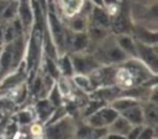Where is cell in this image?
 <instances>
[{
	"label": "cell",
	"instance_id": "cell-27",
	"mask_svg": "<svg viewBox=\"0 0 158 139\" xmlns=\"http://www.w3.org/2000/svg\"><path fill=\"white\" fill-rule=\"evenodd\" d=\"M100 106V103L99 102H93L91 105H90V108H88V111H86V114H90V113H93L98 107Z\"/></svg>",
	"mask_w": 158,
	"mask_h": 139
},
{
	"label": "cell",
	"instance_id": "cell-16",
	"mask_svg": "<svg viewBox=\"0 0 158 139\" xmlns=\"http://www.w3.org/2000/svg\"><path fill=\"white\" fill-rule=\"evenodd\" d=\"M84 25L85 23H84V20L83 18H77V20L73 21V28L74 30H79V31L83 30L84 28Z\"/></svg>",
	"mask_w": 158,
	"mask_h": 139
},
{
	"label": "cell",
	"instance_id": "cell-29",
	"mask_svg": "<svg viewBox=\"0 0 158 139\" xmlns=\"http://www.w3.org/2000/svg\"><path fill=\"white\" fill-rule=\"evenodd\" d=\"M91 34L94 36V38H100V37L104 36V32L100 31V30H93V31H91Z\"/></svg>",
	"mask_w": 158,
	"mask_h": 139
},
{
	"label": "cell",
	"instance_id": "cell-36",
	"mask_svg": "<svg viewBox=\"0 0 158 139\" xmlns=\"http://www.w3.org/2000/svg\"><path fill=\"white\" fill-rule=\"evenodd\" d=\"M1 38H2V30H1V27H0V41H1Z\"/></svg>",
	"mask_w": 158,
	"mask_h": 139
},
{
	"label": "cell",
	"instance_id": "cell-32",
	"mask_svg": "<svg viewBox=\"0 0 158 139\" xmlns=\"http://www.w3.org/2000/svg\"><path fill=\"white\" fill-rule=\"evenodd\" d=\"M41 89V81L40 80H37L36 81V84H35V92H38V90Z\"/></svg>",
	"mask_w": 158,
	"mask_h": 139
},
{
	"label": "cell",
	"instance_id": "cell-15",
	"mask_svg": "<svg viewBox=\"0 0 158 139\" xmlns=\"http://www.w3.org/2000/svg\"><path fill=\"white\" fill-rule=\"evenodd\" d=\"M135 105H136V102H135V101H130V100L118 101V102H116V103H115V106H116L117 108H120V109H125V108H128V107L135 106Z\"/></svg>",
	"mask_w": 158,
	"mask_h": 139
},
{
	"label": "cell",
	"instance_id": "cell-31",
	"mask_svg": "<svg viewBox=\"0 0 158 139\" xmlns=\"http://www.w3.org/2000/svg\"><path fill=\"white\" fill-rule=\"evenodd\" d=\"M6 5H7V2H6V1L0 0V12H2V11L6 9Z\"/></svg>",
	"mask_w": 158,
	"mask_h": 139
},
{
	"label": "cell",
	"instance_id": "cell-10",
	"mask_svg": "<svg viewBox=\"0 0 158 139\" xmlns=\"http://www.w3.org/2000/svg\"><path fill=\"white\" fill-rule=\"evenodd\" d=\"M88 43V38L85 34H78L74 39V48L75 49H83Z\"/></svg>",
	"mask_w": 158,
	"mask_h": 139
},
{
	"label": "cell",
	"instance_id": "cell-25",
	"mask_svg": "<svg viewBox=\"0 0 158 139\" xmlns=\"http://www.w3.org/2000/svg\"><path fill=\"white\" fill-rule=\"evenodd\" d=\"M52 101H53V103L56 106L59 105V97H58V90L57 89H54L53 92H52Z\"/></svg>",
	"mask_w": 158,
	"mask_h": 139
},
{
	"label": "cell",
	"instance_id": "cell-30",
	"mask_svg": "<svg viewBox=\"0 0 158 139\" xmlns=\"http://www.w3.org/2000/svg\"><path fill=\"white\" fill-rule=\"evenodd\" d=\"M139 132H141V129L139 128H136L131 134H130V139H136L137 137H138V134H139Z\"/></svg>",
	"mask_w": 158,
	"mask_h": 139
},
{
	"label": "cell",
	"instance_id": "cell-13",
	"mask_svg": "<svg viewBox=\"0 0 158 139\" xmlns=\"http://www.w3.org/2000/svg\"><path fill=\"white\" fill-rule=\"evenodd\" d=\"M94 16H95V18L100 22V23H102V25H107L109 23V18H107V16H106V14H104L101 10H99V9H95L94 10Z\"/></svg>",
	"mask_w": 158,
	"mask_h": 139
},
{
	"label": "cell",
	"instance_id": "cell-20",
	"mask_svg": "<svg viewBox=\"0 0 158 139\" xmlns=\"http://www.w3.org/2000/svg\"><path fill=\"white\" fill-rule=\"evenodd\" d=\"M15 7H16V4H15V2H14V4H11V5H10V6L6 9V11L4 12V16H5V17H11V16L14 15L15 10H16Z\"/></svg>",
	"mask_w": 158,
	"mask_h": 139
},
{
	"label": "cell",
	"instance_id": "cell-33",
	"mask_svg": "<svg viewBox=\"0 0 158 139\" xmlns=\"http://www.w3.org/2000/svg\"><path fill=\"white\" fill-rule=\"evenodd\" d=\"M110 139H123V138H121V137H116V135H112V137H110Z\"/></svg>",
	"mask_w": 158,
	"mask_h": 139
},
{
	"label": "cell",
	"instance_id": "cell-19",
	"mask_svg": "<svg viewBox=\"0 0 158 139\" xmlns=\"http://www.w3.org/2000/svg\"><path fill=\"white\" fill-rule=\"evenodd\" d=\"M91 123H93L94 125H96V127H99V125H102V123H104V119H102V117L100 116V113H99V114H96V116H94V117L91 118Z\"/></svg>",
	"mask_w": 158,
	"mask_h": 139
},
{
	"label": "cell",
	"instance_id": "cell-5",
	"mask_svg": "<svg viewBox=\"0 0 158 139\" xmlns=\"http://www.w3.org/2000/svg\"><path fill=\"white\" fill-rule=\"evenodd\" d=\"M37 111L40 113V116L42 118H46L49 113H51V106L47 101H41L38 105H37Z\"/></svg>",
	"mask_w": 158,
	"mask_h": 139
},
{
	"label": "cell",
	"instance_id": "cell-26",
	"mask_svg": "<svg viewBox=\"0 0 158 139\" xmlns=\"http://www.w3.org/2000/svg\"><path fill=\"white\" fill-rule=\"evenodd\" d=\"M152 129H146L142 134H141V138H138V139H151V137H152Z\"/></svg>",
	"mask_w": 158,
	"mask_h": 139
},
{
	"label": "cell",
	"instance_id": "cell-4",
	"mask_svg": "<svg viewBox=\"0 0 158 139\" xmlns=\"http://www.w3.org/2000/svg\"><path fill=\"white\" fill-rule=\"evenodd\" d=\"M125 116L131 122H133V123H141V121H142V116H141V112H139L138 108H131V109H128L125 113Z\"/></svg>",
	"mask_w": 158,
	"mask_h": 139
},
{
	"label": "cell",
	"instance_id": "cell-6",
	"mask_svg": "<svg viewBox=\"0 0 158 139\" xmlns=\"http://www.w3.org/2000/svg\"><path fill=\"white\" fill-rule=\"evenodd\" d=\"M107 57H109L111 60L117 62V60H122V59L125 58V53H123L121 49H118V48H111V49L107 52Z\"/></svg>",
	"mask_w": 158,
	"mask_h": 139
},
{
	"label": "cell",
	"instance_id": "cell-11",
	"mask_svg": "<svg viewBox=\"0 0 158 139\" xmlns=\"http://www.w3.org/2000/svg\"><path fill=\"white\" fill-rule=\"evenodd\" d=\"M100 116L102 117L104 122H112L117 117V113L112 109H104L100 112Z\"/></svg>",
	"mask_w": 158,
	"mask_h": 139
},
{
	"label": "cell",
	"instance_id": "cell-14",
	"mask_svg": "<svg viewBox=\"0 0 158 139\" xmlns=\"http://www.w3.org/2000/svg\"><path fill=\"white\" fill-rule=\"evenodd\" d=\"M115 129L118 130V132H121V133H126L128 130V123L125 119H118L115 123Z\"/></svg>",
	"mask_w": 158,
	"mask_h": 139
},
{
	"label": "cell",
	"instance_id": "cell-2",
	"mask_svg": "<svg viewBox=\"0 0 158 139\" xmlns=\"http://www.w3.org/2000/svg\"><path fill=\"white\" fill-rule=\"evenodd\" d=\"M74 66L78 71L85 73V71L90 70L93 66H95V63L88 58H74Z\"/></svg>",
	"mask_w": 158,
	"mask_h": 139
},
{
	"label": "cell",
	"instance_id": "cell-23",
	"mask_svg": "<svg viewBox=\"0 0 158 139\" xmlns=\"http://www.w3.org/2000/svg\"><path fill=\"white\" fill-rule=\"evenodd\" d=\"M90 133H91V130L88 128V127H83L80 130H79V137H81V138H89V135H90Z\"/></svg>",
	"mask_w": 158,
	"mask_h": 139
},
{
	"label": "cell",
	"instance_id": "cell-3",
	"mask_svg": "<svg viewBox=\"0 0 158 139\" xmlns=\"http://www.w3.org/2000/svg\"><path fill=\"white\" fill-rule=\"evenodd\" d=\"M139 49H141V54H142V57H143L149 64H152L153 68L156 69V65H157V57H156V54H154L151 49L144 48V47H139Z\"/></svg>",
	"mask_w": 158,
	"mask_h": 139
},
{
	"label": "cell",
	"instance_id": "cell-18",
	"mask_svg": "<svg viewBox=\"0 0 158 139\" xmlns=\"http://www.w3.org/2000/svg\"><path fill=\"white\" fill-rule=\"evenodd\" d=\"M19 119H20L21 123H28V122L31 121V116H30V113H27V112H21V113L19 114Z\"/></svg>",
	"mask_w": 158,
	"mask_h": 139
},
{
	"label": "cell",
	"instance_id": "cell-17",
	"mask_svg": "<svg viewBox=\"0 0 158 139\" xmlns=\"http://www.w3.org/2000/svg\"><path fill=\"white\" fill-rule=\"evenodd\" d=\"M21 77L19 76V75H16V76H12V77H10V79H7L5 82H4V85H2V87H7V86H11V85H14V84H16L19 80H20Z\"/></svg>",
	"mask_w": 158,
	"mask_h": 139
},
{
	"label": "cell",
	"instance_id": "cell-9",
	"mask_svg": "<svg viewBox=\"0 0 158 139\" xmlns=\"http://www.w3.org/2000/svg\"><path fill=\"white\" fill-rule=\"evenodd\" d=\"M20 14H21V17H22V21L25 25H28L30 21H31V14H30V9L26 4H22L20 6Z\"/></svg>",
	"mask_w": 158,
	"mask_h": 139
},
{
	"label": "cell",
	"instance_id": "cell-34",
	"mask_svg": "<svg viewBox=\"0 0 158 139\" xmlns=\"http://www.w3.org/2000/svg\"><path fill=\"white\" fill-rule=\"evenodd\" d=\"M105 1H106L107 4H114V2L116 1V0H105Z\"/></svg>",
	"mask_w": 158,
	"mask_h": 139
},
{
	"label": "cell",
	"instance_id": "cell-7",
	"mask_svg": "<svg viewBox=\"0 0 158 139\" xmlns=\"http://www.w3.org/2000/svg\"><path fill=\"white\" fill-rule=\"evenodd\" d=\"M11 59H12V52L11 50H5L1 59H0V64H1V68L2 69H7L11 64Z\"/></svg>",
	"mask_w": 158,
	"mask_h": 139
},
{
	"label": "cell",
	"instance_id": "cell-1",
	"mask_svg": "<svg viewBox=\"0 0 158 139\" xmlns=\"http://www.w3.org/2000/svg\"><path fill=\"white\" fill-rule=\"evenodd\" d=\"M69 125L65 122H62L60 124L52 127L48 129V138L49 139H67L68 134L70 133Z\"/></svg>",
	"mask_w": 158,
	"mask_h": 139
},
{
	"label": "cell",
	"instance_id": "cell-21",
	"mask_svg": "<svg viewBox=\"0 0 158 139\" xmlns=\"http://www.w3.org/2000/svg\"><path fill=\"white\" fill-rule=\"evenodd\" d=\"M75 81H77V84H78L79 86H81V87H84V89H88V87H89V81H88L85 77H77Z\"/></svg>",
	"mask_w": 158,
	"mask_h": 139
},
{
	"label": "cell",
	"instance_id": "cell-12",
	"mask_svg": "<svg viewBox=\"0 0 158 139\" xmlns=\"http://www.w3.org/2000/svg\"><path fill=\"white\" fill-rule=\"evenodd\" d=\"M120 44H121L125 49L130 50L131 53H135V46H133L132 41H131L128 37H122V38H120Z\"/></svg>",
	"mask_w": 158,
	"mask_h": 139
},
{
	"label": "cell",
	"instance_id": "cell-8",
	"mask_svg": "<svg viewBox=\"0 0 158 139\" xmlns=\"http://www.w3.org/2000/svg\"><path fill=\"white\" fill-rule=\"evenodd\" d=\"M49 17H51V23H52V27H53V32H54V34H56V37H57V41H58V43H62V36H60V26H59V22L57 21V18H56L53 15H51Z\"/></svg>",
	"mask_w": 158,
	"mask_h": 139
},
{
	"label": "cell",
	"instance_id": "cell-22",
	"mask_svg": "<svg viewBox=\"0 0 158 139\" xmlns=\"http://www.w3.org/2000/svg\"><path fill=\"white\" fill-rule=\"evenodd\" d=\"M63 68H64V73L65 74H70L72 73V66H70V63H69L68 58L63 59Z\"/></svg>",
	"mask_w": 158,
	"mask_h": 139
},
{
	"label": "cell",
	"instance_id": "cell-35",
	"mask_svg": "<svg viewBox=\"0 0 158 139\" xmlns=\"http://www.w3.org/2000/svg\"><path fill=\"white\" fill-rule=\"evenodd\" d=\"M94 1H95L96 4H99V5H101V4H102V0H94Z\"/></svg>",
	"mask_w": 158,
	"mask_h": 139
},
{
	"label": "cell",
	"instance_id": "cell-28",
	"mask_svg": "<svg viewBox=\"0 0 158 139\" xmlns=\"http://www.w3.org/2000/svg\"><path fill=\"white\" fill-rule=\"evenodd\" d=\"M12 37H14V31H12V28H11V27H9V28H7V31H6L5 38H6V41H11V39H12Z\"/></svg>",
	"mask_w": 158,
	"mask_h": 139
},
{
	"label": "cell",
	"instance_id": "cell-24",
	"mask_svg": "<svg viewBox=\"0 0 158 139\" xmlns=\"http://www.w3.org/2000/svg\"><path fill=\"white\" fill-rule=\"evenodd\" d=\"M48 70H49V73L52 74V76H57L58 75V73H57V69H56V66H54V64L51 62V60H48Z\"/></svg>",
	"mask_w": 158,
	"mask_h": 139
}]
</instances>
